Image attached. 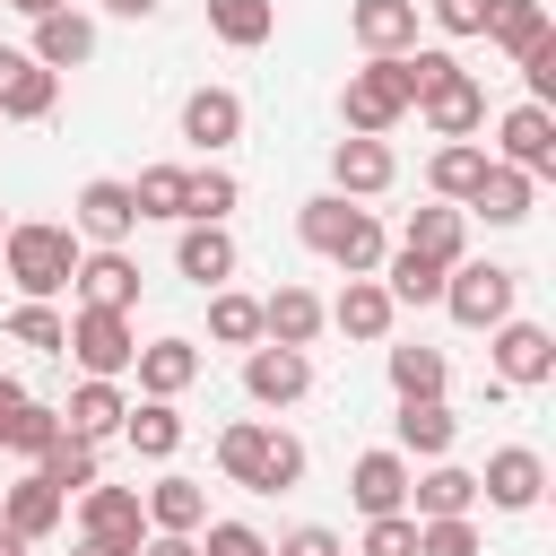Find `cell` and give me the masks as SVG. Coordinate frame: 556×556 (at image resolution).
Instances as JSON below:
<instances>
[{
    "instance_id": "obj_1",
    "label": "cell",
    "mask_w": 556,
    "mask_h": 556,
    "mask_svg": "<svg viewBox=\"0 0 556 556\" xmlns=\"http://www.w3.org/2000/svg\"><path fill=\"white\" fill-rule=\"evenodd\" d=\"M408 113H426L434 139H478V130H486V87H478L443 43H417V52H408Z\"/></svg>"
},
{
    "instance_id": "obj_2",
    "label": "cell",
    "mask_w": 556,
    "mask_h": 556,
    "mask_svg": "<svg viewBox=\"0 0 556 556\" xmlns=\"http://www.w3.org/2000/svg\"><path fill=\"white\" fill-rule=\"evenodd\" d=\"M295 235H304V252H321V261L348 269V278H374L382 252H391L382 217H374L365 200H339V191H313V200L295 208Z\"/></svg>"
},
{
    "instance_id": "obj_3",
    "label": "cell",
    "mask_w": 556,
    "mask_h": 556,
    "mask_svg": "<svg viewBox=\"0 0 556 556\" xmlns=\"http://www.w3.org/2000/svg\"><path fill=\"white\" fill-rule=\"evenodd\" d=\"M78 235L61 226V217H9V235H0V269H9V287H17V304H52L70 278H78Z\"/></svg>"
},
{
    "instance_id": "obj_4",
    "label": "cell",
    "mask_w": 556,
    "mask_h": 556,
    "mask_svg": "<svg viewBox=\"0 0 556 556\" xmlns=\"http://www.w3.org/2000/svg\"><path fill=\"white\" fill-rule=\"evenodd\" d=\"M217 469L235 486H252V495H287V486H304V443L278 417H235L217 434Z\"/></svg>"
},
{
    "instance_id": "obj_5",
    "label": "cell",
    "mask_w": 556,
    "mask_h": 556,
    "mask_svg": "<svg viewBox=\"0 0 556 556\" xmlns=\"http://www.w3.org/2000/svg\"><path fill=\"white\" fill-rule=\"evenodd\" d=\"M400 113H408V52H400V61H365V70H348V87H339V122H348V139H382Z\"/></svg>"
},
{
    "instance_id": "obj_6",
    "label": "cell",
    "mask_w": 556,
    "mask_h": 556,
    "mask_svg": "<svg viewBox=\"0 0 556 556\" xmlns=\"http://www.w3.org/2000/svg\"><path fill=\"white\" fill-rule=\"evenodd\" d=\"M513 295H521V269H504V261H452V269H443V313H452L460 330L513 321Z\"/></svg>"
},
{
    "instance_id": "obj_7",
    "label": "cell",
    "mask_w": 556,
    "mask_h": 556,
    "mask_svg": "<svg viewBox=\"0 0 556 556\" xmlns=\"http://www.w3.org/2000/svg\"><path fill=\"white\" fill-rule=\"evenodd\" d=\"M61 356H78V374H96V382H122V374H130V356H139V330H130V313L78 304V313H70V330H61Z\"/></svg>"
},
{
    "instance_id": "obj_8",
    "label": "cell",
    "mask_w": 556,
    "mask_h": 556,
    "mask_svg": "<svg viewBox=\"0 0 556 556\" xmlns=\"http://www.w3.org/2000/svg\"><path fill=\"white\" fill-rule=\"evenodd\" d=\"M486 356H495V382L504 391H539V382H556V339H547V321H495L486 330Z\"/></svg>"
},
{
    "instance_id": "obj_9",
    "label": "cell",
    "mask_w": 556,
    "mask_h": 556,
    "mask_svg": "<svg viewBox=\"0 0 556 556\" xmlns=\"http://www.w3.org/2000/svg\"><path fill=\"white\" fill-rule=\"evenodd\" d=\"M70 235L78 243H130L139 235V200H130V182L122 174H96V182H78V200H70Z\"/></svg>"
},
{
    "instance_id": "obj_10",
    "label": "cell",
    "mask_w": 556,
    "mask_h": 556,
    "mask_svg": "<svg viewBox=\"0 0 556 556\" xmlns=\"http://www.w3.org/2000/svg\"><path fill=\"white\" fill-rule=\"evenodd\" d=\"M313 391V348H243V400L252 408H295Z\"/></svg>"
},
{
    "instance_id": "obj_11",
    "label": "cell",
    "mask_w": 556,
    "mask_h": 556,
    "mask_svg": "<svg viewBox=\"0 0 556 556\" xmlns=\"http://www.w3.org/2000/svg\"><path fill=\"white\" fill-rule=\"evenodd\" d=\"M478 495H486L495 513H539V495H547V460H539L530 443H495L486 469H478Z\"/></svg>"
},
{
    "instance_id": "obj_12",
    "label": "cell",
    "mask_w": 556,
    "mask_h": 556,
    "mask_svg": "<svg viewBox=\"0 0 556 556\" xmlns=\"http://www.w3.org/2000/svg\"><path fill=\"white\" fill-rule=\"evenodd\" d=\"M408 478H417V460H400L391 443H374V452H356V460H348V504H356L365 521L408 513Z\"/></svg>"
},
{
    "instance_id": "obj_13",
    "label": "cell",
    "mask_w": 556,
    "mask_h": 556,
    "mask_svg": "<svg viewBox=\"0 0 556 556\" xmlns=\"http://www.w3.org/2000/svg\"><path fill=\"white\" fill-rule=\"evenodd\" d=\"M495 165H513V174H556V113L547 104H513L504 122H495Z\"/></svg>"
},
{
    "instance_id": "obj_14",
    "label": "cell",
    "mask_w": 556,
    "mask_h": 556,
    "mask_svg": "<svg viewBox=\"0 0 556 556\" xmlns=\"http://www.w3.org/2000/svg\"><path fill=\"white\" fill-rule=\"evenodd\" d=\"M70 295H78V304H104V313H130V304H139V261H130V243H113V252L87 243Z\"/></svg>"
},
{
    "instance_id": "obj_15",
    "label": "cell",
    "mask_w": 556,
    "mask_h": 556,
    "mask_svg": "<svg viewBox=\"0 0 556 556\" xmlns=\"http://www.w3.org/2000/svg\"><path fill=\"white\" fill-rule=\"evenodd\" d=\"M452 443H460V408L452 400H400V417H391V452L400 460H452Z\"/></svg>"
},
{
    "instance_id": "obj_16",
    "label": "cell",
    "mask_w": 556,
    "mask_h": 556,
    "mask_svg": "<svg viewBox=\"0 0 556 556\" xmlns=\"http://www.w3.org/2000/svg\"><path fill=\"white\" fill-rule=\"evenodd\" d=\"M478 513V469L460 460H426L408 478V521H469Z\"/></svg>"
},
{
    "instance_id": "obj_17",
    "label": "cell",
    "mask_w": 556,
    "mask_h": 556,
    "mask_svg": "<svg viewBox=\"0 0 556 556\" xmlns=\"http://www.w3.org/2000/svg\"><path fill=\"white\" fill-rule=\"evenodd\" d=\"M78 539H104V547H130L139 556V539H148V513H139V486H87L78 495Z\"/></svg>"
},
{
    "instance_id": "obj_18",
    "label": "cell",
    "mask_w": 556,
    "mask_h": 556,
    "mask_svg": "<svg viewBox=\"0 0 556 556\" xmlns=\"http://www.w3.org/2000/svg\"><path fill=\"white\" fill-rule=\"evenodd\" d=\"M391 182H400L391 139H339V148H330V191H339V200H382Z\"/></svg>"
},
{
    "instance_id": "obj_19",
    "label": "cell",
    "mask_w": 556,
    "mask_h": 556,
    "mask_svg": "<svg viewBox=\"0 0 556 556\" xmlns=\"http://www.w3.org/2000/svg\"><path fill=\"white\" fill-rule=\"evenodd\" d=\"M321 321H330V330H348L356 348H382V339H391V321H400V304L382 295V278H348V287L321 304Z\"/></svg>"
},
{
    "instance_id": "obj_20",
    "label": "cell",
    "mask_w": 556,
    "mask_h": 556,
    "mask_svg": "<svg viewBox=\"0 0 556 556\" xmlns=\"http://www.w3.org/2000/svg\"><path fill=\"white\" fill-rule=\"evenodd\" d=\"M61 521H70V495H61L43 469H26L17 486H0V530H17L26 547H35V539H52Z\"/></svg>"
},
{
    "instance_id": "obj_21",
    "label": "cell",
    "mask_w": 556,
    "mask_h": 556,
    "mask_svg": "<svg viewBox=\"0 0 556 556\" xmlns=\"http://www.w3.org/2000/svg\"><path fill=\"white\" fill-rule=\"evenodd\" d=\"M348 35L365 61H400V52H417V0H356Z\"/></svg>"
},
{
    "instance_id": "obj_22",
    "label": "cell",
    "mask_w": 556,
    "mask_h": 556,
    "mask_svg": "<svg viewBox=\"0 0 556 556\" xmlns=\"http://www.w3.org/2000/svg\"><path fill=\"white\" fill-rule=\"evenodd\" d=\"M182 139H191L200 156H226V148L243 139V96H235V87H191V96H182Z\"/></svg>"
},
{
    "instance_id": "obj_23",
    "label": "cell",
    "mask_w": 556,
    "mask_h": 556,
    "mask_svg": "<svg viewBox=\"0 0 556 556\" xmlns=\"http://www.w3.org/2000/svg\"><path fill=\"white\" fill-rule=\"evenodd\" d=\"M52 104H61V78L35 52H9L0 43V122H43Z\"/></svg>"
},
{
    "instance_id": "obj_24",
    "label": "cell",
    "mask_w": 556,
    "mask_h": 556,
    "mask_svg": "<svg viewBox=\"0 0 556 556\" xmlns=\"http://www.w3.org/2000/svg\"><path fill=\"white\" fill-rule=\"evenodd\" d=\"M130 374H139V400H182L200 382V339H148Z\"/></svg>"
},
{
    "instance_id": "obj_25",
    "label": "cell",
    "mask_w": 556,
    "mask_h": 556,
    "mask_svg": "<svg viewBox=\"0 0 556 556\" xmlns=\"http://www.w3.org/2000/svg\"><path fill=\"white\" fill-rule=\"evenodd\" d=\"M122 417H130V391H122V382H96V374L61 400V434H78V443H113Z\"/></svg>"
},
{
    "instance_id": "obj_26",
    "label": "cell",
    "mask_w": 556,
    "mask_h": 556,
    "mask_svg": "<svg viewBox=\"0 0 556 556\" xmlns=\"http://www.w3.org/2000/svg\"><path fill=\"white\" fill-rule=\"evenodd\" d=\"M139 513H148V530L200 539V521H208V486H200V478H182V469H165L156 486H139Z\"/></svg>"
},
{
    "instance_id": "obj_27",
    "label": "cell",
    "mask_w": 556,
    "mask_h": 556,
    "mask_svg": "<svg viewBox=\"0 0 556 556\" xmlns=\"http://www.w3.org/2000/svg\"><path fill=\"white\" fill-rule=\"evenodd\" d=\"M26 52H35L52 78H61V70H87V61H96V17H87V9H52V17H35V43H26Z\"/></svg>"
},
{
    "instance_id": "obj_28",
    "label": "cell",
    "mask_w": 556,
    "mask_h": 556,
    "mask_svg": "<svg viewBox=\"0 0 556 556\" xmlns=\"http://www.w3.org/2000/svg\"><path fill=\"white\" fill-rule=\"evenodd\" d=\"M530 208H539V182H530V174H513V165H495V156H486L478 191L460 200V217H486V226H521Z\"/></svg>"
},
{
    "instance_id": "obj_29",
    "label": "cell",
    "mask_w": 556,
    "mask_h": 556,
    "mask_svg": "<svg viewBox=\"0 0 556 556\" xmlns=\"http://www.w3.org/2000/svg\"><path fill=\"white\" fill-rule=\"evenodd\" d=\"M400 252H426V261H469V217L452 208V200H426V208H408V226H400Z\"/></svg>"
},
{
    "instance_id": "obj_30",
    "label": "cell",
    "mask_w": 556,
    "mask_h": 556,
    "mask_svg": "<svg viewBox=\"0 0 556 556\" xmlns=\"http://www.w3.org/2000/svg\"><path fill=\"white\" fill-rule=\"evenodd\" d=\"M235 261H243V252H235L226 226H182V235H174V269H182L200 295H217V287L235 278Z\"/></svg>"
},
{
    "instance_id": "obj_31",
    "label": "cell",
    "mask_w": 556,
    "mask_h": 556,
    "mask_svg": "<svg viewBox=\"0 0 556 556\" xmlns=\"http://www.w3.org/2000/svg\"><path fill=\"white\" fill-rule=\"evenodd\" d=\"M321 330H330V321H321V295H313V287L287 278L278 295H261V339H269V348H313Z\"/></svg>"
},
{
    "instance_id": "obj_32",
    "label": "cell",
    "mask_w": 556,
    "mask_h": 556,
    "mask_svg": "<svg viewBox=\"0 0 556 556\" xmlns=\"http://www.w3.org/2000/svg\"><path fill=\"white\" fill-rule=\"evenodd\" d=\"M382 374H391V391H400V400H443V391H452V356H443V348H426V339L382 348Z\"/></svg>"
},
{
    "instance_id": "obj_33",
    "label": "cell",
    "mask_w": 556,
    "mask_h": 556,
    "mask_svg": "<svg viewBox=\"0 0 556 556\" xmlns=\"http://www.w3.org/2000/svg\"><path fill=\"white\" fill-rule=\"evenodd\" d=\"M122 443H130L139 460H174V452H182V408H174V400H130Z\"/></svg>"
},
{
    "instance_id": "obj_34",
    "label": "cell",
    "mask_w": 556,
    "mask_h": 556,
    "mask_svg": "<svg viewBox=\"0 0 556 556\" xmlns=\"http://www.w3.org/2000/svg\"><path fill=\"white\" fill-rule=\"evenodd\" d=\"M556 26H547V0H486V43L504 52V61H521L530 43H547Z\"/></svg>"
},
{
    "instance_id": "obj_35",
    "label": "cell",
    "mask_w": 556,
    "mask_h": 556,
    "mask_svg": "<svg viewBox=\"0 0 556 556\" xmlns=\"http://www.w3.org/2000/svg\"><path fill=\"white\" fill-rule=\"evenodd\" d=\"M478 174H486V148H478V139H443V148L426 156V191H434V200H452V208L478 191Z\"/></svg>"
},
{
    "instance_id": "obj_36",
    "label": "cell",
    "mask_w": 556,
    "mask_h": 556,
    "mask_svg": "<svg viewBox=\"0 0 556 556\" xmlns=\"http://www.w3.org/2000/svg\"><path fill=\"white\" fill-rule=\"evenodd\" d=\"M374 278H382L391 304H443V261H426V252H400V243H391Z\"/></svg>"
},
{
    "instance_id": "obj_37",
    "label": "cell",
    "mask_w": 556,
    "mask_h": 556,
    "mask_svg": "<svg viewBox=\"0 0 556 556\" xmlns=\"http://www.w3.org/2000/svg\"><path fill=\"white\" fill-rule=\"evenodd\" d=\"M208 35L235 52H261L278 35V0H208Z\"/></svg>"
},
{
    "instance_id": "obj_38",
    "label": "cell",
    "mask_w": 556,
    "mask_h": 556,
    "mask_svg": "<svg viewBox=\"0 0 556 556\" xmlns=\"http://www.w3.org/2000/svg\"><path fill=\"white\" fill-rule=\"evenodd\" d=\"M243 200V182L226 165H191V191H182V226H226Z\"/></svg>"
},
{
    "instance_id": "obj_39",
    "label": "cell",
    "mask_w": 556,
    "mask_h": 556,
    "mask_svg": "<svg viewBox=\"0 0 556 556\" xmlns=\"http://www.w3.org/2000/svg\"><path fill=\"white\" fill-rule=\"evenodd\" d=\"M182 191H191V165H139V182H130V200H139V226H148V217L182 226Z\"/></svg>"
},
{
    "instance_id": "obj_40",
    "label": "cell",
    "mask_w": 556,
    "mask_h": 556,
    "mask_svg": "<svg viewBox=\"0 0 556 556\" xmlns=\"http://www.w3.org/2000/svg\"><path fill=\"white\" fill-rule=\"evenodd\" d=\"M208 339H217V348H261V295L217 287V295H208Z\"/></svg>"
},
{
    "instance_id": "obj_41",
    "label": "cell",
    "mask_w": 556,
    "mask_h": 556,
    "mask_svg": "<svg viewBox=\"0 0 556 556\" xmlns=\"http://www.w3.org/2000/svg\"><path fill=\"white\" fill-rule=\"evenodd\" d=\"M35 469H43V478H52L61 495H87V486L104 478V443H78V434H61V443H52V452H43Z\"/></svg>"
},
{
    "instance_id": "obj_42",
    "label": "cell",
    "mask_w": 556,
    "mask_h": 556,
    "mask_svg": "<svg viewBox=\"0 0 556 556\" xmlns=\"http://www.w3.org/2000/svg\"><path fill=\"white\" fill-rule=\"evenodd\" d=\"M52 443H61V408H43V400H26V408H17V426H9V452H17L26 469H35V460H43Z\"/></svg>"
},
{
    "instance_id": "obj_43",
    "label": "cell",
    "mask_w": 556,
    "mask_h": 556,
    "mask_svg": "<svg viewBox=\"0 0 556 556\" xmlns=\"http://www.w3.org/2000/svg\"><path fill=\"white\" fill-rule=\"evenodd\" d=\"M61 330H70V321H61L52 304H17V313H9V339H17V348H43V356H61Z\"/></svg>"
},
{
    "instance_id": "obj_44",
    "label": "cell",
    "mask_w": 556,
    "mask_h": 556,
    "mask_svg": "<svg viewBox=\"0 0 556 556\" xmlns=\"http://www.w3.org/2000/svg\"><path fill=\"white\" fill-rule=\"evenodd\" d=\"M191 547H200V556H269V539H261L252 521H200Z\"/></svg>"
},
{
    "instance_id": "obj_45",
    "label": "cell",
    "mask_w": 556,
    "mask_h": 556,
    "mask_svg": "<svg viewBox=\"0 0 556 556\" xmlns=\"http://www.w3.org/2000/svg\"><path fill=\"white\" fill-rule=\"evenodd\" d=\"M417 17H434L452 43H469V35H486V0H417Z\"/></svg>"
},
{
    "instance_id": "obj_46",
    "label": "cell",
    "mask_w": 556,
    "mask_h": 556,
    "mask_svg": "<svg viewBox=\"0 0 556 556\" xmlns=\"http://www.w3.org/2000/svg\"><path fill=\"white\" fill-rule=\"evenodd\" d=\"M356 556H417V521H408V513H382V521H365Z\"/></svg>"
},
{
    "instance_id": "obj_47",
    "label": "cell",
    "mask_w": 556,
    "mask_h": 556,
    "mask_svg": "<svg viewBox=\"0 0 556 556\" xmlns=\"http://www.w3.org/2000/svg\"><path fill=\"white\" fill-rule=\"evenodd\" d=\"M417 556H478V521H417Z\"/></svg>"
},
{
    "instance_id": "obj_48",
    "label": "cell",
    "mask_w": 556,
    "mask_h": 556,
    "mask_svg": "<svg viewBox=\"0 0 556 556\" xmlns=\"http://www.w3.org/2000/svg\"><path fill=\"white\" fill-rule=\"evenodd\" d=\"M513 70H521V87H530L521 104H547V96H556V35H547V43H530Z\"/></svg>"
},
{
    "instance_id": "obj_49",
    "label": "cell",
    "mask_w": 556,
    "mask_h": 556,
    "mask_svg": "<svg viewBox=\"0 0 556 556\" xmlns=\"http://www.w3.org/2000/svg\"><path fill=\"white\" fill-rule=\"evenodd\" d=\"M269 556H348V547H339V530H321V521H295L287 539H269Z\"/></svg>"
},
{
    "instance_id": "obj_50",
    "label": "cell",
    "mask_w": 556,
    "mask_h": 556,
    "mask_svg": "<svg viewBox=\"0 0 556 556\" xmlns=\"http://www.w3.org/2000/svg\"><path fill=\"white\" fill-rule=\"evenodd\" d=\"M26 400H35V391H26L17 374H0V452H9V426H17V408H26Z\"/></svg>"
},
{
    "instance_id": "obj_51",
    "label": "cell",
    "mask_w": 556,
    "mask_h": 556,
    "mask_svg": "<svg viewBox=\"0 0 556 556\" xmlns=\"http://www.w3.org/2000/svg\"><path fill=\"white\" fill-rule=\"evenodd\" d=\"M139 556H200V547H191V539H174V530H148V539H139Z\"/></svg>"
},
{
    "instance_id": "obj_52",
    "label": "cell",
    "mask_w": 556,
    "mask_h": 556,
    "mask_svg": "<svg viewBox=\"0 0 556 556\" xmlns=\"http://www.w3.org/2000/svg\"><path fill=\"white\" fill-rule=\"evenodd\" d=\"M104 9H113V17H130V26H139V17H156V9H165V0H104Z\"/></svg>"
},
{
    "instance_id": "obj_53",
    "label": "cell",
    "mask_w": 556,
    "mask_h": 556,
    "mask_svg": "<svg viewBox=\"0 0 556 556\" xmlns=\"http://www.w3.org/2000/svg\"><path fill=\"white\" fill-rule=\"evenodd\" d=\"M9 9H26V17H52V9H78V0H9Z\"/></svg>"
},
{
    "instance_id": "obj_54",
    "label": "cell",
    "mask_w": 556,
    "mask_h": 556,
    "mask_svg": "<svg viewBox=\"0 0 556 556\" xmlns=\"http://www.w3.org/2000/svg\"><path fill=\"white\" fill-rule=\"evenodd\" d=\"M70 556H130V547H104V539H78Z\"/></svg>"
},
{
    "instance_id": "obj_55",
    "label": "cell",
    "mask_w": 556,
    "mask_h": 556,
    "mask_svg": "<svg viewBox=\"0 0 556 556\" xmlns=\"http://www.w3.org/2000/svg\"><path fill=\"white\" fill-rule=\"evenodd\" d=\"M0 556H35V547H26V539H17V530H0Z\"/></svg>"
},
{
    "instance_id": "obj_56",
    "label": "cell",
    "mask_w": 556,
    "mask_h": 556,
    "mask_svg": "<svg viewBox=\"0 0 556 556\" xmlns=\"http://www.w3.org/2000/svg\"><path fill=\"white\" fill-rule=\"evenodd\" d=\"M0 235H9V208H0Z\"/></svg>"
},
{
    "instance_id": "obj_57",
    "label": "cell",
    "mask_w": 556,
    "mask_h": 556,
    "mask_svg": "<svg viewBox=\"0 0 556 556\" xmlns=\"http://www.w3.org/2000/svg\"><path fill=\"white\" fill-rule=\"evenodd\" d=\"M0 9H9V0H0Z\"/></svg>"
}]
</instances>
